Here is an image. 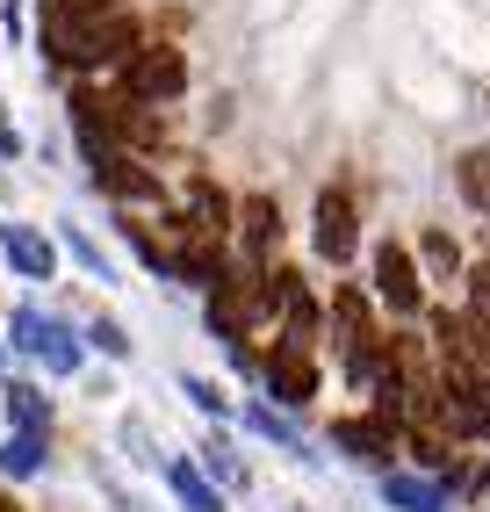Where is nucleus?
Segmentation results:
<instances>
[{
	"label": "nucleus",
	"mask_w": 490,
	"mask_h": 512,
	"mask_svg": "<svg viewBox=\"0 0 490 512\" xmlns=\"http://www.w3.org/2000/svg\"><path fill=\"white\" fill-rule=\"evenodd\" d=\"M202 476H209L217 491H245V462H238L231 440H209V448H202Z\"/></svg>",
	"instance_id": "nucleus-16"
},
{
	"label": "nucleus",
	"mask_w": 490,
	"mask_h": 512,
	"mask_svg": "<svg viewBox=\"0 0 490 512\" xmlns=\"http://www.w3.org/2000/svg\"><path fill=\"white\" fill-rule=\"evenodd\" d=\"M116 0H44V15H109Z\"/></svg>",
	"instance_id": "nucleus-23"
},
{
	"label": "nucleus",
	"mask_w": 490,
	"mask_h": 512,
	"mask_svg": "<svg viewBox=\"0 0 490 512\" xmlns=\"http://www.w3.org/2000/svg\"><path fill=\"white\" fill-rule=\"evenodd\" d=\"M245 426H253L260 440H274V448H289V455H303L310 462V448H303V433L282 419V412H274V404H245Z\"/></svg>",
	"instance_id": "nucleus-15"
},
{
	"label": "nucleus",
	"mask_w": 490,
	"mask_h": 512,
	"mask_svg": "<svg viewBox=\"0 0 490 512\" xmlns=\"http://www.w3.org/2000/svg\"><path fill=\"white\" fill-rule=\"evenodd\" d=\"M454 181H462V195L476 202V210H490V152H462V166H454Z\"/></svg>",
	"instance_id": "nucleus-17"
},
{
	"label": "nucleus",
	"mask_w": 490,
	"mask_h": 512,
	"mask_svg": "<svg viewBox=\"0 0 490 512\" xmlns=\"http://www.w3.org/2000/svg\"><path fill=\"white\" fill-rule=\"evenodd\" d=\"M87 347H101L109 361H130V332H123L116 318H94V325H87Z\"/></svg>",
	"instance_id": "nucleus-20"
},
{
	"label": "nucleus",
	"mask_w": 490,
	"mask_h": 512,
	"mask_svg": "<svg viewBox=\"0 0 490 512\" xmlns=\"http://www.w3.org/2000/svg\"><path fill=\"white\" fill-rule=\"evenodd\" d=\"M0 253H8V267L22 282H51L58 275V246L37 231V224H0Z\"/></svg>",
	"instance_id": "nucleus-7"
},
{
	"label": "nucleus",
	"mask_w": 490,
	"mask_h": 512,
	"mask_svg": "<svg viewBox=\"0 0 490 512\" xmlns=\"http://www.w3.org/2000/svg\"><path fill=\"white\" fill-rule=\"evenodd\" d=\"M289 512H310V505H289Z\"/></svg>",
	"instance_id": "nucleus-25"
},
{
	"label": "nucleus",
	"mask_w": 490,
	"mask_h": 512,
	"mask_svg": "<svg viewBox=\"0 0 490 512\" xmlns=\"http://www.w3.org/2000/svg\"><path fill=\"white\" fill-rule=\"evenodd\" d=\"M375 296L390 303L397 318H411L418 303H426V289H418V267H411V253H404V246H390V238L375 246Z\"/></svg>",
	"instance_id": "nucleus-4"
},
{
	"label": "nucleus",
	"mask_w": 490,
	"mask_h": 512,
	"mask_svg": "<svg viewBox=\"0 0 490 512\" xmlns=\"http://www.w3.org/2000/svg\"><path fill=\"white\" fill-rule=\"evenodd\" d=\"M310 238H318V253H325L332 267L354 260L361 231H354V195H346V188H325V195H318V231H310Z\"/></svg>",
	"instance_id": "nucleus-5"
},
{
	"label": "nucleus",
	"mask_w": 490,
	"mask_h": 512,
	"mask_svg": "<svg viewBox=\"0 0 490 512\" xmlns=\"http://www.w3.org/2000/svg\"><path fill=\"white\" fill-rule=\"evenodd\" d=\"M51 469V433H8L0 440V476L8 484H29V476Z\"/></svg>",
	"instance_id": "nucleus-12"
},
{
	"label": "nucleus",
	"mask_w": 490,
	"mask_h": 512,
	"mask_svg": "<svg viewBox=\"0 0 490 512\" xmlns=\"http://www.w3.org/2000/svg\"><path fill=\"white\" fill-rule=\"evenodd\" d=\"M426 267L433 275H454V267H462V246H454L447 231H426Z\"/></svg>",
	"instance_id": "nucleus-22"
},
{
	"label": "nucleus",
	"mask_w": 490,
	"mask_h": 512,
	"mask_svg": "<svg viewBox=\"0 0 490 512\" xmlns=\"http://www.w3.org/2000/svg\"><path fill=\"white\" fill-rule=\"evenodd\" d=\"M65 253H73V260L87 267V275H94V282H116V267H109V253H101V246H94V238H87V231H73V224H65Z\"/></svg>",
	"instance_id": "nucleus-18"
},
{
	"label": "nucleus",
	"mask_w": 490,
	"mask_h": 512,
	"mask_svg": "<svg viewBox=\"0 0 490 512\" xmlns=\"http://www.w3.org/2000/svg\"><path fill=\"white\" fill-rule=\"evenodd\" d=\"M15 152H22V138H15V123L0 116V159H15Z\"/></svg>",
	"instance_id": "nucleus-24"
},
{
	"label": "nucleus",
	"mask_w": 490,
	"mask_h": 512,
	"mask_svg": "<svg viewBox=\"0 0 490 512\" xmlns=\"http://www.w3.org/2000/svg\"><path fill=\"white\" fill-rule=\"evenodd\" d=\"M0 412H8L15 433H51V397H44V383H29V375L0 383Z\"/></svg>",
	"instance_id": "nucleus-8"
},
{
	"label": "nucleus",
	"mask_w": 490,
	"mask_h": 512,
	"mask_svg": "<svg viewBox=\"0 0 490 512\" xmlns=\"http://www.w3.org/2000/svg\"><path fill=\"white\" fill-rule=\"evenodd\" d=\"M181 397L195 404V412H209V419H224V412H231V397L209 383V375H181Z\"/></svg>",
	"instance_id": "nucleus-19"
},
{
	"label": "nucleus",
	"mask_w": 490,
	"mask_h": 512,
	"mask_svg": "<svg viewBox=\"0 0 490 512\" xmlns=\"http://www.w3.org/2000/svg\"><path fill=\"white\" fill-rule=\"evenodd\" d=\"M123 448H130V462H145V469H166V455L152 448V426H145V419H123Z\"/></svg>",
	"instance_id": "nucleus-21"
},
{
	"label": "nucleus",
	"mask_w": 490,
	"mask_h": 512,
	"mask_svg": "<svg viewBox=\"0 0 490 512\" xmlns=\"http://www.w3.org/2000/svg\"><path fill=\"white\" fill-rule=\"evenodd\" d=\"M137 51V22L130 15H44V58L51 65H73V73H87V65H116Z\"/></svg>",
	"instance_id": "nucleus-1"
},
{
	"label": "nucleus",
	"mask_w": 490,
	"mask_h": 512,
	"mask_svg": "<svg viewBox=\"0 0 490 512\" xmlns=\"http://www.w3.org/2000/svg\"><path fill=\"white\" fill-rule=\"evenodd\" d=\"M260 375H267V390H274L282 412H303V404L318 397V368H310V354H296V347H274Z\"/></svg>",
	"instance_id": "nucleus-6"
},
{
	"label": "nucleus",
	"mask_w": 490,
	"mask_h": 512,
	"mask_svg": "<svg viewBox=\"0 0 490 512\" xmlns=\"http://www.w3.org/2000/svg\"><path fill=\"white\" fill-rule=\"evenodd\" d=\"M188 202H195V224H188V238H209V246H224V231H231V202L209 188V181H195L188 188Z\"/></svg>",
	"instance_id": "nucleus-14"
},
{
	"label": "nucleus",
	"mask_w": 490,
	"mask_h": 512,
	"mask_svg": "<svg viewBox=\"0 0 490 512\" xmlns=\"http://www.w3.org/2000/svg\"><path fill=\"white\" fill-rule=\"evenodd\" d=\"M0 361H8V347H0Z\"/></svg>",
	"instance_id": "nucleus-26"
},
{
	"label": "nucleus",
	"mask_w": 490,
	"mask_h": 512,
	"mask_svg": "<svg viewBox=\"0 0 490 512\" xmlns=\"http://www.w3.org/2000/svg\"><path fill=\"white\" fill-rule=\"evenodd\" d=\"M166 491L181 498V512H224V491L202 476L195 455H166Z\"/></svg>",
	"instance_id": "nucleus-9"
},
{
	"label": "nucleus",
	"mask_w": 490,
	"mask_h": 512,
	"mask_svg": "<svg viewBox=\"0 0 490 512\" xmlns=\"http://www.w3.org/2000/svg\"><path fill=\"white\" fill-rule=\"evenodd\" d=\"M382 498L397 512H447V484L440 476H418V469H390L382 476Z\"/></svg>",
	"instance_id": "nucleus-11"
},
{
	"label": "nucleus",
	"mask_w": 490,
	"mask_h": 512,
	"mask_svg": "<svg viewBox=\"0 0 490 512\" xmlns=\"http://www.w3.org/2000/svg\"><path fill=\"white\" fill-rule=\"evenodd\" d=\"M390 426H397V419H339V426H332V448H346L354 462L382 469V462H390Z\"/></svg>",
	"instance_id": "nucleus-10"
},
{
	"label": "nucleus",
	"mask_w": 490,
	"mask_h": 512,
	"mask_svg": "<svg viewBox=\"0 0 490 512\" xmlns=\"http://www.w3.org/2000/svg\"><path fill=\"white\" fill-rule=\"evenodd\" d=\"M238 224H245V260H267L274 238H282V210H274L267 195H253V202L238 210Z\"/></svg>",
	"instance_id": "nucleus-13"
},
{
	"label": "nucleus",
	"mask_w": 490,
	"mask_h": 512,
	"mask_svg": "<svg viewBox=\"0 0 490 512\" xmlns=\"http://www.w3.org/2000/svg\"><path fill=\"white\" fill-rule=\"evenodd\" d=\"M8 347L29 354V361H44L51 375H80V361H87V339L65 325V318L37 311V303H15V318H8Z\"/></svg>",
	"instance_id": "nucleus-2"
},
{
	"label": "nucleus",
	"mask_w": 490,
	"mask_h": 512,
	"mask_svg": "<svg viewBox=\"0 0 490 512\" xmlns=\"http://www.w3.org/2000/svg\"><path fill=\"white\" fill-rule=\"evenodd\" d=\"M188 87V58L173 44H137L123 58V101H137V109H159V101H173Z\"/></svg>",
	"instance_id": "nucleus-3"
}]
</instances>
